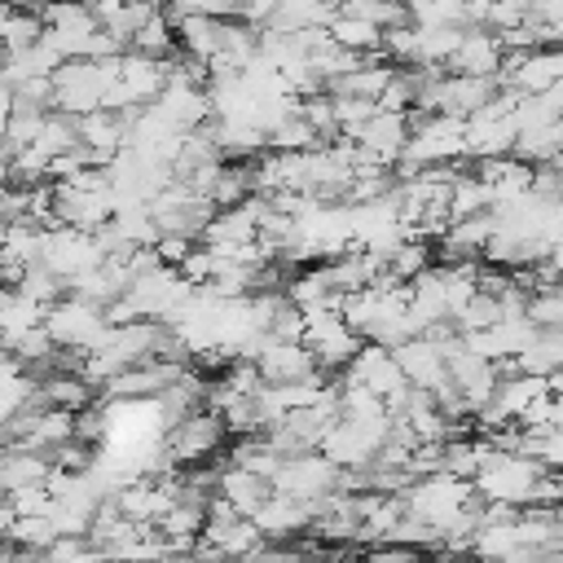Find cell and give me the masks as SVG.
Segmentation results:
<instances>
[{"label": "cell", "mask_w": 563, "mask_h": 563, "mask_svg": "<svg viewBox=\"0 0 563 563\" xmlns=\"http://www.w3.org/2000/svg\"><path fill=\"white\" fill-rule=\"evenodd\" d=\"M361 334L347 325L343 308H303V347L312 352L321 374H339L361 352Z\"/></svg>", "instance_id": "1"}, {"label": "cell", "mask_w": 563, "mask_h": 563, "mask_svg": "<svg viewBox=\"0 0 563 563\" xmlns=\"http://www.w3.org/2000/svg\"><path fill=\"white\" fill-rule=\"evenodd\" d=\"M44 330L53 334V343L62 352H92L106 330H110V312L92 299H79V295H62L48 312H44Z\"/></svg>", "instance_id": "2"}, {"label": "cell", "mask_w": 563, "mask_h": 563, "mask_svg": "<svg viewBox=\"0 0 563 563\" xmlns=\"http://www.w3.org/2000/svg\"><path fill=\"white\" fill-rule=\"evenodd\" d=\"M106 88H110V70L101 57H70L53 70V110L62 114H92L106 106Z\"/></svg>", "instance_id": "3"}, {"label": "cell", "mask_w": 563, "mask_h": 563, "mask_svg": "<svg viewBox=\"0 0 563 563\" xmlns=\"http://www.w3.org/2000/svg\"><path fill=\"white\" fill-rule=\"evenodd\" d=\"M343 466H334L321 449H308V453H290L277 475H273V488L277 493H290L299 501H325L334 493H343Z\"/></svg>", "instance_id": "4"}, {"label": "cell", "mask_w": 563, "mask_h": 563, "mask_svg": "<svg viewBox=\"0 0 563 563\" xmlns=\"http://www.w3.org/2000/svg\"><path fill=\"white\" fill-rule=\"evenodd\" d=\"M224 435H229L224 418L211 405H202V409L185 413L180 422H172V435H167V453L163 457L176 462V466H194V462L211 457L224 444Z\"/></svg>", "instance_id": "5"}, {"label": "cell", "mask_w": 563, "mask_h": 563, "mask_svg": "<svg viewBox=\"0 0 563 563\" xmlns=\"http://www.w3.org/2000/svg\"><path fill=\"white\" fill-rule=\"evenodd\" d=\"M343 378H352V383L369 387L374 396H383L387 409H396L405 400V391H409V378H405L396 352L383 347V343H361V352L352 356V365L343 369Z\"/></svg>", "instance_id": "6"}, {"label": "cell", "mask_w": 563, "mask_h": 563, "mask_svg": "<svg viewBox=\"0 0 563 563\" xmlns=\"http://www.w3.org/2000/svg\"><path fill=\"white\" fill-rule=\"evenodd\" d=\"M501 66H506V44H501V35L488 31V26H462V40H457V48H453V57H449L444 70H453V75H475V79H493V75H501Z\"/></svg>", "instance_id": "7"}, {"label": "cell", "mask_w": 563, "mask_h": 563, "mask_svg": "<svg viewBox=\"0 0 563 563\" xmlns=\"http://www.w3.org/2000/svg\"><path fill=\"white\" fill-rule=\"evenodd\" d=\"M255 369L264 383H303V378H317V361L312 352L299 343V339H264L255 347Z\"/></svg>", "instance_id": "8"}, {"label": "cell", "mask_w": 563, "mask_h": 563, "mask_svg": "<svg viewBox=\"0 0 563 563\" xmlns=\"http://www.w3.org/2000/svg\"><path fill=\"white\" fill-rule=\"evenodd\" d=\"M251 519H255V528L264 532L268 545H286L290 537H299L303 528H312V519H317V501H299V497L273 488V497H268Z\"/></svg>", "instance_id": "9"}, {"label": "cell", "mask_w": 563, "mask_h": 563, "mask_svg": "<svg viewBox=\"0 0 563 563\" xmlns=\"http://www.w3.org/2000/svg\"><path fill=\"white\" fill-rule=\"evenodd\" d=\"M216 497L229 501L242 515H255L273 497V479L268 475H255V471H246L238 462H229L224 471H216Z\"/></svg>", "instance_id": "10"}, {"label": "cell", "mask_w": 563, "mask_h": 563, "mask_svg": "<svg viewBox=\"0 0 563 563\" xmlns=\"http://www.w3.org/2000/svg\"><path fill=\"white\" fill-rule=\"evenodd\" d=\"M325 35H330L339 48H352V53H361V57L383 53V26H378V22H369V18L343 13V9H334V13H330Z\"/></svg>", "instance_id": "11"}, {"label": "cell", "mask_w": 563, "mask_h": 563, "mask_svg": "<svg viewBox=\"0 0 563 563\" xmlns=\"http://www.w3.org/2000/svg\"><path fill=\"white\" fill-rule=\"evenodd\" d=\"M515 369L559 378V374H563V330H532V339H528L523 352L515 356Z\"/></svg>", "instance_id": "12"}, {"label": "cell", "mask_w": 563, "mask_h": 563, "mask_svg": "<svg viewBox=\"0 0 563 563\" xmlns=\"http://www.w3.org/2000/svg\"><path fill=\"white\" fill-rule=\"evenodd\" d=\"M44 40V18L40 13H26V9H13L0 0V57L4 53H18V48H31Z\"/></svg>", "instance_id": "13"}]
</instances>
